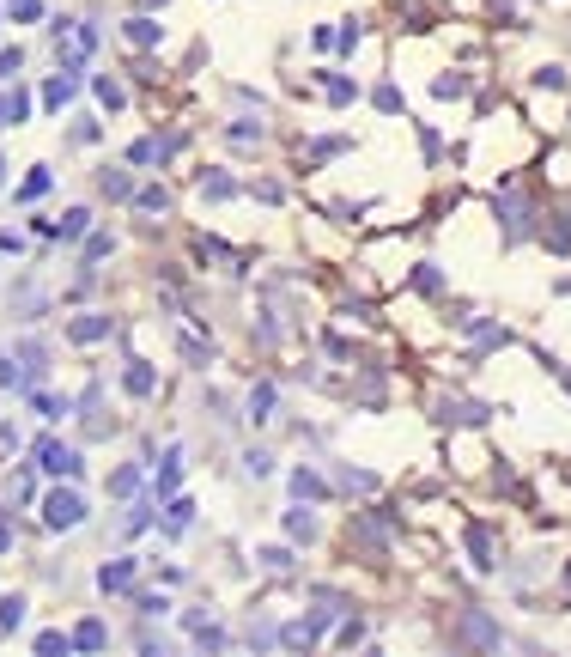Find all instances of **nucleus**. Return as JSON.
<instances>
[{
	"instance_id": "1",
	"label": "nucleus",
	"mask_w": 571,
	"mask_h": 657,
	"mask_svg": "<svg viewBox=\"0 0 571 657\" xmlns=\"http://www.w3.org/2000/svg\"><path fill=\"white\" fill-rule=\"evenodd\" d=\"M37 511H43V530H55V536H67V530H79V524L92 518L86 493H79L73 481H55V487H43V493H37Z\"/></svg>"
},
{
	"instance_id": "2",
	"label": "nucleus",
	"mask_w": 571,
	"mask_h": 657,
	"mask_svg": "<svg viewBox=\"0 0 571 657\" xmlns=\"http://www.w3.org/2000/svg\"><path fill=\"white\" fill-rule=\"evenodd\" d=\"M31 463H37V475H49V481H79V475H86L79 445H67V438H55V432L31 438Z\"/></svg>"
},
{
	"instance_id": "3",
	"label": "nucleus",
	"mask_w": 571,
	"mask_h": 657,
	"mask_svg": "<svg viewBox=\"0 0 571 657\" xmlns=\"http://www.w3.org/2000/svg\"><path fill=\"white\" fill-rule=\"evenodd\" d=\"M61 335H67L73 347H98V341L116 335V317H110V311H79V317L61 323Z\"/></svg>"
},
{
	"instance_id": "4",
	"label": "nucleus",
	"mask_w": 571,
	"mask_h": 657,
	"mask_svg": "<svg viewBox=\"0 0 571 657\" xmlns=\"http://www.w3.org/2000/svg\"><path fill=\"white\" fill-rule=\"evenodd\" d=\"M31 110H37V92H31L25 80L0 86V134H7V128H25V122H31Z\"/></svg>"
},
{
	"instance_id": "5",
	"label": "nucleus",
	"mask_w": 571,
	"mask_h": 657,
	"mask_svg": "<svg viewBox=\"0 0 571 657\" xmlns=\"http://www.w3.org/2000/svg\"><path fill=\"white\" fill-rule=\"evenodd\" d=\"M73 98H79V73H67V67H55L49 80L37 86V110H49V116H61Z\"/></svg>"
},
{
	"instance_id": "6",
	"label": "nucleus",
	"mask_w": 571,
	"mask_h": 657,
	"mask_svg": "<svg viewBox=\"0 0 571 657\" xmlns=\"http://www.w3.org/2000/svg\"><path fill=\"white\" fill-rule=\"evenodd\" d=\"M134 578H140V560H134V554H116V560L98 566V591H104V597H128Z\"/></svg>"
},
{
	"instance_id": "7",
	"label": "nucleus",
	"mask_w": 571,
	"mask_h": 657,
	"mask_svg": "<svg viewBox=\"0 0 571 657\" xmlns=\"http://www.w3.org/2000/svg\"><path fill=\"white\" fill-rule=\"evenodd\" d=\"M7 311H13V317H25V323H37V317L49 311V292H43L31 274H19V286L7 292Z\"/></svg>"
},
{
	"instance_id": "8",
	"label": "nucleus",
	"mask_w": 571,
	"mask_h": 657,
	"mask_svg": "<svg viewBox=\"0 0 571 657\" xmlns=\"http://www.w3.org/2000/svg\"><path fill=\"white\" fill-rule=\"evenodd\" d=\"M499 219H505V232H511V238H523V232H529V195L505 183V189H499Z\"/></svg>"
},
{
	"instance_id": "9",
	"label": "nucleus",
	"mask_w": 571,
	"mask_h": 657,
	"mask_svg": "<svg viewBox=\"0 0 571 657\" xmlns=\"http://www.w3.org/2000/svg\"><path fill=\"white\" fill-rule=\"evenodd\" d=\"M0 499L7 505H37V463H19L7 481H0Z\"/></svg>"
},
{
	"instance_id": "10",
	"label": "nucleus",
	"mask_w": 571,
	"mask_h": 657,
	"mask_svg": "<svg viewBox=\"0 0 571 657\" xmlns=\"http://www.w3.org/2000/svg\"><path fill=\"white\" fill-rule=\"evenodd\" d=\"M49 189H55V165H31V171L19 177V189H13V201H19V207H31V201H43Z\"/></svg>"
},
{
	"instance_id": "11",
	"label": "nucleus",
	"mask_w": 571,
	"mask_h": 657,
	"mask_svg": "<svg viewBox=\"0 0 571 657\" xmlns=\"http://www.w3.org/2000/svg\"><path fill=\"white\" fill-rule=\"evenodd\" d=\"M25 402H31V414H37V420H49V426L73 414V396H55V390H43V384H37V390H25Z\"/></svg>"
},
{
	"instance_id": "12",
	"label": "nucleus",
	"mask_w": 571,
	"mask_h": 657,
	"mask_svg": "<svg viewBox=\"0 0 571 657\" xmlns=\"http://www.w3.org/2000/svg\"><path fill=\"white\" fill-rule=\"evenodd\" d=\"M110 250H116V238H110V232H86V238H79V274L92 280V274H98V262H104Z\"/></svg>"
},
{
	"instance_id": "13",
	"label": "nucleus",
	"mask_w": 571,
	"mask_h": 657,
	"mask_svg": "<svg viewBox=\"0 0 571 657\" xmlns=\"http://www.w3.org/2000/svg\"><path fill=\"white\" fill-rule=\"evenodd\" d=\"M92 219H98L92 207H67V213L55 219V244H79V238L92 232Z\"/></svg>"
},
{
	"instance_id": "14",
	"label": "nucleus",
	"mask_w": 571,
	"mask_h": 657,
	"mask_svg": "<svg viewBox=\"0 0 571 657\" xmlns=\"http://www.w3.org/2000/svg\"><path fill=\"white\" fill-rule=\"evenodd\" d=\"M122 390L134 396V402H146V396H158V372L146 359H128V372H122Z\"/></svg>"
},
{
	"instance_id": "15",
	"label": "nucleus",
	"mask_w": 571,
	"mask_h": 657,
	"mask_svg": "<svg viewBox=\"0 0 571 657\" xmlns=\"http://www.w3.org/2000/svg\"><path fill=\"white\" fill-rule=\"evenodd\" d=\"M183 481V451H165V463H158V481H152V505H165Z\"/></svg>"
},
{
	"instance_id": "16",
	"label": "nucleus",
	"mask_w": 571,
	"mask_h": 657,
	"mask_svg": "<svg viewBox=\"0 0 571 657\" xmlns=\"http://www.w3.org/2000/svg\"><path fill=\"white\" fill-rule=\"evenodd\" d=\"M67 645H73V651H104V645H110V627H104L98 615H86V621L67 633Z\"/></svg>"
},
{
	"instance_id": "17",
	"label": "nucleus",
	"mask_w": 571,
	"mask_h": 657,
	"mask_svg": "<svg viewBox=\"0 0 571 657\" xmlns=\"http://www.w3.org/2000/svg\"><path fill=\"white\" fill-rule=\"evenodd\" d=\"M122 37H128L134 49H158V37H165V25H152L146 13H134V19H122Z\"/></svg>"
},
{
	"instance_id": "18",
	"label": "nucleus",
	"mask_w": 571,
	"mask_h": 657,
	"mask_svg": "<svg viewBox=\"0 0 571 657\" xmlns=\"http://www.w3.org/2000/svg\"><path fill=\"white\" fill-rule=\"evenodd\" d=\"M92 98H98L104 110H122V104H128V86L116 80V73H92Z\"/></svg>"
},
{
	"instance_id": "19",
	"label": "nucleus",
	"mask_w": 571,
	"mask_h": 657,
	"mask_svg": "<svg viewBox=\"0 0 571 657\" xmlns=\"http://www.w3.org/2000/svg\"><path fill=\"white\" fill-rule=\"evenodd\" d=\"M98 195H104V201H128V195H134V177L116 171V165H104V171H98Z\"/></svg>"
},
{
	"instance_id": "20",
	"label": "nucleus",
	"mask_w": 571,
	"mask_h": 657,
	"mask_svg": "<svg viewBox=\"0 0 571 657\" xmlns=\"http://www.w3.org/2000/svg\"><path fill=\"white\" fill-rule=\"evenodd\" d=\"M25 615H31V603H25L19 591L0 597V633H19V627H25Z\"/></svg>"
},
{
	"instance_id": "21",
	"label": "nucleus",
	"mask_w": 571,
	"mask_h": 657,
	"mask_svg": "<svg viewBox=\"0 0 571 657\" xmlns=\"http://www.w3.org/2000/svg\"><path fill=\"white\" fill-rule=\"evenodd\" d=\"M0 390H7V396H25V390H31V378H25V365H19L13 353H0Z\"/></svg>"
},
{
	"instance_id": "22",
	"label": "nucleus",
	"mask_w": 571,
	"mask_h": 657,
	"mask_svg": "<svg viewBox=\"0 0 571 657\" xmlns=\"http://www.w3.org/2000/svg\"><path fill=\"white\" fill-rule=\"evenodd\" d=\"M98 134H104V122H98V116H86V110L67 116V140H73V146H92Z\"/></svg>"
},
{
	"instance_id": "23",
	"label": "nucleus",
	"mask_w": 571,
	"mask_h": 657,
	"mask_svg": "<svg viewBox=\"0 0 571 657\" xmlns=\"http://www.w3.org/2000/svg\"><path fill=\"white\" fill-rule=\"evenodd\" d=\"M189 518H195V499H165V536H177V530H189Z\"/></svg>"
},
{
	"instance_id": "24",
	"label": "nucleus",
	"mask_w": 571,
	"mask_h": 657,
	"mask_svg": "<svg viewBox=\"0 0 571 657\" xmlns=\"http://www.w3.org/2000/svg\"><path fill=\"white\" fill-rule=\"evenodd\" d=\"M128 201H134L140 213H165V207H171V189H158V183H146V189H134Z\"/></svg>"
},
{
	"instance_id": "25",
	"label": "nucleus",
	"mask_w": 571,
	"mask_h": 657,
	"mask_svg": "<svg viewBox=\"0 0 571 657\" xmlns=\"http://www.w3.org/2000/svg\"><path fill=\"white\" fill-rule=\"evenodd\" d=\"M104 487H110V499H128V493L140 487V469H134V463H122V469H110V481H104Z\"/></svg>"
},
{
	"instance_id": "26",
	"label": "nucleus",
	"mask_w": 571,
	"mask_h": 657,
	"mask_svg": "<svg viewBox=\"0 0 571 657\" xmlns=\"http://www.w3.org/2000/svg\"><path fill=\"white\" fill-rule=\"evenodd\" d=\"M19 73H25V49H19V43H7V49H0V86H13Z\"/></svg>"
},
{
	"instance_id": "27",
	"label": "nucleus",
	"mask_w": 571,
	"mask_h": 657,
	"mask_svg": "<svg viewBox=\"0 0 571 657\" xmlns=\"http://www.w3.org/2000/svg\"><path fill=\"white\" fill-rule=\"evenodd\" d=\"M31 645H37V657H55V651H61V657H67V651H73V645H67V633H61V627H43V633H37V639H31Z\"/></svg>"
},
{
	"instance_id": "28",
	"label": "nucleus",
	"mask_w": 571,
	"mask_h": 657,
	"mask_svg": "<svg viewBox=\"0 0 571 657\" xmlns=\"http://www.w3.org/2000/svg\"><path fill=\"white\" fill-rule=\"evenodd\" d=\"M292 493H298V499H322V493H329V481L310 475V469H298V475H292Z\"/></svg>"
},
{
	"instance_id": "29",
	"label": "nucleus",
	"mask_w": 571,
	"mask_h": 657,
	"mask_svg": "<svg viewBox=\"0 0 571 657\" xmlns=\"http://www.w3.org/2000/svg\"><path fill=\"white\" fill-rule=\"evenodd\" d=\"M322 627H329V615H316V621H292V627H286V645H310Z\"/></svg>"
},
{
	"instance_id": "30",
	"label": "nucleus",
	"mask_w": 571,
	"mask_h": 657,
	"mask_svg": "<svg viewBox=\"0 0 571 657\" xmlns=\"http://www.w3.org/2000/svg\"><path fill=\"white\" fill-rule=\"evenodd\" d=\"M274 414V384H256L250 390V420H268Z\"/></svg>"
},
{
	"instance_id": "31",
	"label": "nucleus",
	"mask_w": 571,
	"mask_h": 657,
	"mask_svg": "<svg viewBox=\"0 0 571 657\" xmlns=\"http://www.w3.org/2000/svg\"><path fill=\"white\" fill-rule=\"evenodd\" d=\"M468 554H474V566H493V542H486V530H480V524L468 530Z\"/></svg>"
},
{
	"instance_id": "32",
	"label": "nucleus",
	"mask_w": 571,
	"mask_h": 657,
	"mask_svg": "<svg viewBox=\"0 0 571 657\" xmlns=\"http://www.w3.org/2000/svg\"><path fill=\"white\" fill-rule=\"evenodd\" d=\"M286 536H292V542H310V536H316V518H310V511H292V518H286Z\"/></svg>"
},
{
	"instance_id": "33",
	"label": "nucleus",
	"mask_w": 571,
	"mask_h": 657,
	"mask_svg": "<svg viewBox=\"0 0 571 657\" xmlns=\"http://www.w3.org/2000/svg\"><path fill=\"white\" fill-rule=\"evenodd\" d=\"M438 408H444V420H480V408H474V402H462V396H444Z\"/></svg>"
},
{
	"instance_id": "34",
	"label": "nucleus",
	"mask_w": 571,
	"mask_h": 657,
	"mask_svg": "<svg viewBox=\"0 0 571 657\" xmlns=\"http://www.w3.org/2000/svg\"><path fill=\"white\" fill-rule=\"evenodd\" d=\"M128 165H158V140H134L128 146Z\"/></svg>"
},
{
	"instance_id": "35",
	"label": "nucleus",
	"mask_w": 571,
	"mask_h": 657,
	"mask_svg": "<svg viewBox=\"0 0 571 657\" xmlns=\"http://www.w3.org/2000/svg\"><path fill=\"white\" fill-rule=\"evenodd\" d=\"M19 530H13V505H0V554H13Z\"/></svg>"
},
{
	"instance_id": "36",
	"label": "nucleus",
	"mask_w": 571,
	"mask_h": 657,
	"mask_svg": "<svg viewBox=\"0 0 571 657\" xmlns=\"http://www.w3.org/2000/svg\"><path fill=\"white\" fill-rule=\"evenodd\" d=\"M0 445H7V451H25V426H19V420H0Z\"/></svg>"
},
{
	"instance_id": "37",
	"label": "nucleus",
	"mask_w": 571,
	"mask_h": 657,
	"mask_svg": "<svg viewBox=\"0 0 571 657\" xmlns=\"http://www.w3.org/2000/svg\"><path fill=\"white\" fill-rule=\"evenodd\" d=\"M201 195H213V201H225V195H237V183H231V177H201Z\"/></svg>"
},
{
	"instance_id": "38",
	"label": "nucleus",
	"mask_w": 571,
	"mask_h": 657,
	"mask_svg": "<svg viewBox=\"0 0 571 657\" xmlns=\"http://www.w3.org/2000/svg\"><path fill=\"white\" fill-rule=\"evenodd\" d=\"M177 347H183V359H189V365H207V347H201V341H195V335H183V341H177Z\"/></svg>"
},
{
	"instance_id": "39",
	"label": "nucleus",
	"mask_w": 571,
	"mask_h": 657,
	"mask_svg": "<svg viewBox=\"0 0 571 657\" xmlns=\"http://www.w3.org/2000/svg\"><path fill=\"white\" fill-rule=\"evenodd\" d=\"M134 609H140V615H165L171 603H165V597H152V591H146V597H134Z\"/></svg>"
},
{
	"instance_id": "40",
	"label": "nucleus",
	"mask_w": 571,
	"mask_h": 657,
	"mask_svg": "<svg viewBox=\"0 0 571 657\" xmlns=\"http://www.w3.org/2000/svg\"><path fill=\"white\" fill-rule=\"evenodd\" d=\"M0 250H7V256H25V232L7 226V232H0Z\"/></svg>"
},
{
	"instance_id": "41",
	"label": "nucleus",
	"mask_w": 571,
	"mask_h": 657,
	"mask_svg": "<svg viewBox=\"0 0 571 657\" xmlns=\"http://www.w3.org/2000/svg\"><path fill=\"white\" fill-rule=\"evenodd\" d=\"M329 104H353V80H329Z\"/></svg>"
},
{
	"instance_id": "42",
	"label": "nucleus",
	"mask_w": 571,
	"mask_h": 657,
	"mask_svg": "<svg viewBox=\"0 0 571 657\" xmlns=\"http://www.w3.org/2000/svg\"><path fill=\"white\" fill-rule=\"evenodd\" d=\"M414 286H420V292H438V286H444V280H438V268H432V262H426V268H420V274H414Z\"/></svg>"
},
{
	"instance_id": "43",
	"label": "nucleus",
	"mask_w": 571,
	"mask_h": 657,
	"mask_svg": "<svg viewBox=\"0 0 571 657\" xmlns=\"http://www.w3.org/2000/svg\"><path fill=\"white\" fill-rule=\"evenodd\" d=\"M262 566H274V572H286V566H292V554H286V548H262Z\"/></svg>"
},
{
	"instance_id": "44",
	"label": "nucleus",
	"mask_w": 571,
	"mask_h": 657,
	"mask_svg": "<svg viewBox=\"0 0 571 657\" xmlns=\"http://www.w3.org/2000/svg\"><path fill=\"white\" fill-rule=\"evenodd\" d=\"M243 463H250V475H268V469H274V457H268V451H250Z\"/></svg>"
},
{
	"instance_id": "45",
	"label": "nucleus",
	"mask_w": 571,
	"mask_h": 657,
	"mask_svg": "<svg viewBox=\"0 0 571 657\" xmlns=\"http://www.w3.org/2000/svg\"><path fill=\"white\" fill-rule=\"evenodd\" d=\"M0 189H7V153H0Z\"/></svg>"
},
{
	"instance_id": "46",
	"label": "nucleus",
	"mask_w": 571,
	"mask_h": 657,
	"mask_svg": "<svg viewBox=\"0 0 571 657\" xmlns=\"http://www.w3.org/2000/svg\"><path fill=\"white\" fill-rule=\"evenodd\" d=\"M0 31H7V0H0Z\"/></svg>"
}]
</instances>
